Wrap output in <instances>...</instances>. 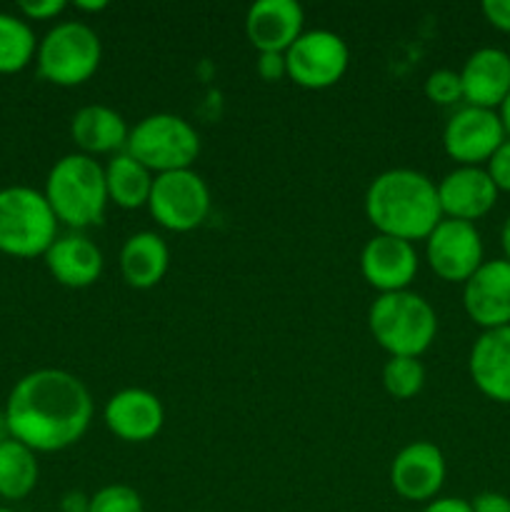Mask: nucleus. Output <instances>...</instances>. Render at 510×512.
<instances>
[{
	"mask_svg": "<svg viewBox=\"0 0 510 512\" xmlns=\"http://www.w3.org/2000/svg\"><path fill=\"white\" fill-rule=\"evenodd\" d=\"M3 413L10 438L33 453H58L88 433L93 398L73 373L43 368L15 383Z\"/></svg>",
	"mask_w": 510,
	"mask_h": 512,
	"instance_id": "f257e3e1",
	"label": "nucleus"
},
{
	"mask_svg": "<svg viewBox=\"0 0 510 512\" xmlns=\"http://www.w3.org/2000/svg\"><path fill=\"white\" fill-rule=\"evenodd\" d=\"M365 215L380 235L425 240L443 220L438 185L420 170H385L365 190Z\"/></svg>",
	"mask_w": 510,
	"mask_h": 512,
	"instance_id": "f03ea898",
	"label": "nucleus"
},
{
	"mask_svg": "<svg viewBox=\"0 0 510 512\" xmlns=\"http://www.w3.org/2000/svg\"><path fill=\"white\" fill-rule=\"evenodd\" d=\"M43 195L58 223H65L73 230L100 225L110 203L105 168L90 155H65L50 168Z\"/></svg>",
	"mask_w": 510,
	"mask_h": 512,
	"instance_id": "7ed1b4c3",
	"label": "nucleus"
},
{
	"mask_svg": "<svg viewBox=\"0 0 510 512\" xmlns=\"http://www.w3.org/2000/svg\"><path fill=\"white\" fill-rule=\"evenodd\" d=\"M368 328L390 358H420L438 335V315L423 295L400 290L378 295L368 310Z\"/></svg>",
	"mask_w": 510,
	"mask_h": 512,
	"instance_id": "20e7f679",
	"label": "nucleus"
},
{
	"mask_svg": "<svg viewBox=\"0 0 510 512\" xmlns=\"http://www.w3.org/2000/svg\"><path fill=\"white\" fill-rule=\"evenodd\" d=\"M58 238V218L40 190L15 185L0 190V253L13 258L45 255Z\"/></svg>",
	"mask_w": 510,
	"mask_h": 512,
	"instance_id": "39448f33",
	"label": "nucleus"
},
{
	"mask_svg": "<svg viewBox=\"0 0 510 512\" xmlns=\"http://www.w3.org/2000/svg\"><path fill=\"white\" fill-rule=\"evenodd\" d=\"M125 153L155 175L188 170L200 155V135L180 115L153 113L130 128Z\"/></svg>",
	"mask_w": 510,
	"mask_h": 512,
	"instance_id": "423d86ee",
	"label": "nucleus"
},
{
	"mask_svg": "<svg viewBox=\"0 0 510 512\" xmlns=\"http://www.w3.org/2000/svg\"><path fill=\"white\" fill-rule=\"evenodd\" d=\"M100 58L103 45L98 33L83 20H65L50 28L35 53L40 78L63 88H73L93 78Z\"/></svg>",
	"mask_w": 510,
	"mask_h": 512,
	"instance_id": "0eeeda50",
	"label": "nucleus"
},
{
	"mask_svg": "<svg viewBox=\"0 0 510 512\" xmlns=\"http://www.w3.org/2000/svg\"><path fill=\"white\" fill-rule=\"evenodd\" d=\"M148 210L165 230L190 233L200 228L210 213L208 183L193 168L155 175Z\"/></svg>",
	"mask_w": 510,
	"mask_h": 512,
	"instance_id": "6e6552de",
	"label": "nucleus"
},
{
	"mask_svg": "<svg viewBox=\"0 0 510 512\" xmlns=\"http://www.w3.org/2000/svg\"><path fill=\"white\" fill-rule=\"evenodd\" d=\"M348 63V43L333 30H303V35L285 50L288 78L308 90H323L338 83Z\"/></svg>",
	"mask_w": 510,
	"mask_h": 512,
	"instance_id": "1a4fd4ad",
	"label": "nucleus"
},
{
	"mask_svg": "<svg viewBox=\"0 0 510 512\" xmlns=\"http://www.w3.org/2000/svg\"><path fill=\"white\" fill-rule=\"evenodd\" d=\"M425 260L440 280L465 283L483 260V238L475 223L443 218L425 238Z\"/></svg>",
	"mask_w": 510,
	"mask_h": 512,
	"instance_id": "9d476101",
	"label": "nucleus"
},
{
	"mask_svg": "<svg viewBox=\"0 0 510 512\" xmlns=\"http://www.w3.org/2000/svg\"><path fill=\"white\" fill-rule=\"evenodd\" d=\"M505 143V128L498 110L463 105L450 115L443 130V148L458 165L480 168Z\"/></svg>",
	"mask_w": 510,
	"mask_h": 512,
	"instance_id": "9b49d317",
	"label": "nucleus"
},
{
	"mask_svg": "<svg viewBox=\"0 0 510 512\" xmlns=\"http://www.w3.org/2000/svg\"><path fill=\"white\" fill-rule=\"evenodd\" d=\"M463 308L483 330L510 325V263L485 260L463 283Z\"/></svg>",
	"mask_w": 510,
	"mask_h": 512,
	"instance_id": "f8f14e48",
	"label": "nucleus"
},
{
	"mask_svg": "<svg viewBox=\"0 0 510 512\" xmlns=\"http://www.w3.org/2000/svg\"><path fill=\"white\" fill-rule=\"evenodd\" d=\"M360 273L370 288L380 290V295L408 290L418 275V250L408 240L378 233L360 253Z\"/></svg>",
	"mask_w": 510,
	"mask_h": 512,
	"instance_id": "ddd939ff",
	"label": "nucleus"
},
{
	"mask_svg": "<svg viewBox=\"0 0 510 512\" xmlns=\"http://www.w3.org/2000/svg\"><path fill=\"white\" fill-rule=\"evenodd\" d=\"M445 483V458L438 445L415 440L395 455L390 465V485L410 503H430Z\"/></svg>",
	"mask_w": 510,
	"mask_h": 512,
	"instance_id": "4468645a",
	"label": "nucleus"
},
{
	"mask_svg": "<svg viewBox=\"0 0 510 512\" xmlns=\"http://www.w3.org/2000/svg\"><path fill=\"white\" fill-rule=\"evenodd\" d=\"M435 185H438L443 218L475 223L483 215H488L498 203L495 183L485 173V168H475V165H458Z\"/></svg>",
	"mask_w": 510,
	"mask_h": 512,
	"instance_id": "2eb2a0df",
	"label": "nucleus"
},
{
	"mask_svg": "<svg viewBox=\"0 0 510 512\" xmlns=\"http://www.w3.org/2000/svg\"><path fill=\"white\" fill-rule=\"evenodd\" d=\"M103 420L115 438L148 443L163 430L165 410L158 395L143 388H125L105 403Z\"/></svg>",
	"mask_w": 510,
	"mask_h": 512,
	"instance_id": "dca6fc26",
	"label": "nucleus"
},
{
	"mask_svg": "<svg viewBox=\"0 0 510 512\" xmlns=\"http://www.w3.org/2000/svg\"><path fill=\"white\" fill-rule=\"evenodd\" d=\"M305 13L295 0H258L245 15V35L258 53H285L303 35Z\"/></svg>",
	"mask_w": 510,
	"mask_h": 512,
	"instance_id": "f3484780",
	"label": "nucleus"
},
{
	"mask_svg": "<svg viewBox=\"0 0 510 512\" xmlns=\"http://www.w3.org/2000/svg\"><path fill=\"white\" fill-rule=\"evenodd\" d=\"M465 105L495 110L510 95V55L500 48H480L460 70Z\"/></svg>",
	"mask_w": 510,
	"mask_h": 512,
	"instance_id": "a211bd4d",
	"label": "nucleus"
},
{
	"mask_svg": "<svg viewBox=\"0 0 510 512\" xmlns=\"http://www.w3.org/2000/svg\"><path fill=\"white\" fill-rule=\"evenodd\" d=\"M468 370L485 398L510 403V325L480 333L470 348Z\"/></svg>",
	"mask_w": 510,
	"mask_h": 512,
	"instance_id": "6ab92c4d",
	"label": "nucleus"
},
{
	"mask_svg": "<svg viewBox=\"0 0 510 512\" xmlns=\"http://www.w3.org/2000/svg\"><path fill=\"white\" fill-rule=\"evenodd\" d=\"M50 275L65 288H90L103 275V253L98 245L83 233H68L53 240L43 255Z\"/></svg>",
	"mask_w": 510,
	"mask_h": 512,
	"instance_id": "aec40b11",
	"label": "nucleus"
},
{
	"mask_svg": "<svg viewBox=\"0 0 510 512\" xmlns=\"http://www.w3.org/2000/svg\"><path fill=\"white\" fill-rule=\"evenodd\" d=\"M70 135L80 153L95 158L123 153L130 128L123 115L108 105H83L70 120Z\"/></svg>",
	"mask_w": 510,
	"mask_h": 512,
	"instance_id": "412c9836",
	"label": "nucleus"
},
{
	"mask_svg": "<svg viewBox=\"0 0 510 512\" xmlns=\"http://www.w3.org/2000/svg\"><path fill=\"white\" fill-rule=\"evenodd\" d=\"M170 265L168 243L153 230L130 235L120 248V273L135 290H150L165 278Z\"/></svg>",
	"mask_w": 510,
	"mask_h": 512,
	"instance_id": "4be33fe9",
	"label": "nucleus"
},
{
	"mask_svg": "<svg viewBox=\"0 0 510 512\" xmlns=\"http://www.w3.org/2000/svg\"><path fill=\"white\" fill-rule=\"evenodd\" d=\"M155 175L130 153H115L105 165L108 200L123 210H138L148 205Z\"/></svg>",
	"mask_w": 510,
	"mask_h": 512,
	"instance_id": "5701e85b",
	"label": "nucleus"
},
{
	"mask_svg": "<svg viewBox=\"0 0 510 512\" xmlns=\"http://www.w3.org/2000/svg\"><path fill=\"white\" fill-rule=\"evenodd\" d=\"M35 483H38V460L33 450L13 438L0 443V498H28Z\"/></svg>",
	"mask_w": 510,
	"mask_h": 512,
	"instance_id": "b1692460",
	"label": "nucleus"
},
{
	"mask_svg": "<svg viewBox=\"0 0 510 512\" xmlns=\"http://www.w3.org/2000/svg\"><path fill=\"white\" fill-rule=\"evenodd\" d=\"M38 53L33 28L23 18L0 13V73H18Z\"/></svg>",
	"mask_w": 510,
	"mask_h": 512,
	"instance_id": "393cba45",
	"label": "nucleus"
},
{
	"mask_svg": "<svg viewBox=\"0 0 510 512\" xmlns=\"http://www.w3.org/2000/svg\"><path fill=\"white\" fill-rule=\"evenodd\" d=\"M383 385L393 398L410 400L423 390L425 368L418 358H390L383 368Z\"/></svg>",
	"mask_w": 510,
	"mask_h": 512,
	"instance_id": "a878e982",
	"label": "nucleus"
},
{
	"mask_svg": "<svg viewBox=\"0 0 510 512\" xmlns=\"http://www.w3.org/2000/svg\"><path fill=\"white\" fill-rule=\"evenodd\" d=\"M88 512H143V498L130 485H105L90 495Z\"/></svg>",
	"mask_w": 510,
	"mask_h": 512,
	"instance_id": "bb28decb",
	"label": "nucleus"
},
{
	"mask_svg": "<svg viewBox=\"0 0 510 512\" xmlns=\"http://www.w3.org/2000/svg\"><path fill=\"white\" fill-rule=\"evenodd\" d=\"M425 98L435 105H455L463 100V83H460V73L448 68L433 70L425 80Z\"/></svg>",
	"mask_w": 510,
	"mask_h": 512,
	"instance_id": "cd10ccee",
	"label": "nucleus"
},
{
	"mask_svg": "<svg viewBox=\"0 0 510 512\" xmlns=\"http://www.w3.org/2000/svg\"><path fill=\"white\" fill-rule=\"evenodd\" d=\"M485 173L490 175V180L495 183L498 193H510V140L508 138H505V143L495 150L493 158L485 163Z\"/></svg>",
	"mask_w": 510,
	"mask_h": 512,
	"instance_id": "c85d7f7f",
	"label": "nucleus"
},
{
	"mask_svg": "<svg viewBox=\"0 0 510 512\" xmlns=\"http://www.w3.org/2000/svg\"><path fill=\"white\" fill-rule=\"evenodd\" d=\"M18 8L28 20H50L58 18L68 5L65 0H23Z\"/></svg>",
	"mask_w": 510,
	"mask_h": 512,
	"instance_id": "c756f323",
	"label": "nucleus"
},
{
	"mask_svg": "<svg viewBox=\"0 0 510 512\" xmlns=\"http://www.w3.org/2000/svg\"><path fill=\"white\" fill-rule=\"evenodd\" d=\"M258 75L265 83L288 78V65H285V53H260L258 55Z\"/></svg>",
	"mask_w": 510,
	"mask_h": 512,
	"instance_id": "7c9ffc66",
	"label": "nucleus"
},
{
	"mask_svg": "<svg viewBox=\"0 0 510 512\" xmlns=\"http://www.w3.org/2000/svg\"><path fill=\"white\" fill-rule=\"evenodd\" d=\"M483 15L493 28L503 30V33H510V0H485Z\"/></svg>",
	"mask_w": 510,
	"mask_h": 512,
	"instance_id": "2f4dec72",
	"label": "nucleus"
},
{
	"mask_svg": "<svg viewBox=\"0 0 510 512\" xmlns=\"http://www.w3.org/2000/svg\"><path fill=\"white\" fill-rule=\"evenodd\" d=\"M473 512H510V498L503 493H480L470 500Z\"/></svg>",
	"mask_w": 510,
	"mask_h": 512,
	"instance_id": "473e14b6",
	"label": "nucleus"
},
{
	"mask_svg": "<svg viewBox=\"0 0 510 512\" xmlns=\"http://www.w3.org/2000/svg\"><path fill=\"white\" fill-rule=\"evenodd\" d=\"M423 512H473V508L463 498H435L425 505Z\"/></svg>",
	"mask_w": 510,
	"mask_h": 512,
	"instance_id": "72a5a7b5",
	"label": "nucleus"
},
{
	"mask_svg": "<svg viewBox=\"0 0 510 512\" xmlns=\"http://www.w3.org/2000/svg\"><path fill=\"white\" fill-rule=\"evenodd\" d=\"M88 508H90V495L78 493V490L63 495V503H60V512H88Z\"/></svg>",
	"mask_w": 510,
	"mask_h": 512,
	"instance_id": "f704fd0d",
	"label": "nucleus"
},
{
	"mask_svg": "<svg viewBox=\"0 0 510 512\" xmlns=\"http://www.w3.org/2000/svg\"><path fill=\"white\" fill-rule=\"evenodd\" d=\"M108 8V0H78L75 10H83V13H100V10Z\"/></svg>",
	"mask_w": 510,
	"mask_h": 512,
	"instance_id": "c9c22d12",
	"label": "nucleus"
},
{
	"mask_svg": "<svg viewBox=\"0 0 510 512\" xmlns=\"http://www.w3.org/2000/svg\"><path fill=\"white\" fill-rule=\"evenodd\" d=\"M498 115H500V123H503V128H505V138L510 140V95L503 100V105L498 108Z\"/></svg>",
	"mask_w": 510,
	"mask_h": 512,
	"instance_id": "e433bc0d",
	"label": "nucleus"
},
{
	"mask_svg": "<svg viewBox=\"0 0 510 512\" xmlns=\"http://www.w3.org/2000/svg\"><path fill=\"white\" fill-rule=\"evenodd\" d=\"M500 245H503L505 260L510 263V215H508V220L503 223V230H500Z\"/></svg>",
	"mask_w": 510,
	"mask_h": 512,
	"instance_id": "4c0bfd02",
	"label": "nucleus"
},
{
	"mask_svg": "<svg viewBox=\"0 0 510 512\" xmlns=\"http://www.w3.org/2000/svg\"><path fill=\"white\" fill-rule=\"evenodd\" d=\"M10 438V430H8V420H5V413H0V443Z\"/></svg>",
	"mask_w": 510,
	"mask_h": 512,
	"instance_id": "58836bf2",
	"label": "nucleus"
},
{
	"mask_svg": "<svg viewBox=\"0 0 510 512\" xmlns=\"http://www.w3.org/2000/svg\"><path fill=\"white\" fill-rule=\"evenodd\" d=\"M0 512H15V510H10V508H0Z\"/></svg>",
	"mask_w": 510,
	"mask_h": 512,
	"instance_id": "ea45409f",
	"label": "nucleus"
}]
</instances>
